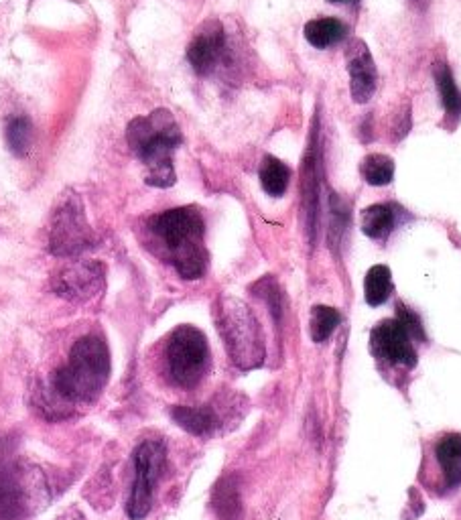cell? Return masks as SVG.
Returning <instances> with one entry per match:
<instances>
[{
  "label": "cell",
  "instance_id": "10",
  "mask_svg": "<svg viewBox=\"0 0 461 520\" xmlns=\"http://www.w3.org/2000/svg\"><path fill=\"white\" fill-rule=\"evenodd\" d=\"M51 287L63 299L76 303L90 301L104 289V265L94 263V260H82V263L63 267L55 273Z\"/></svg>",
  "mask_w": 461,
  "mask_h": 520
},
{
  "label": "cell",
  "instance_id": "23",
  "mask_svg": "<svg viewBox=\"0 0 461 520\" xmlns=\"http://www.w3.org/2000/svg\"><path fill=\"white\" fill-rule=\"evenodd\" d=\"M435 78H437V86H439V94H441V102L447 110L449 116H461V92L451 76V70L447 68V65H439L437 72H435Z\"/></svg>",
  "mask_w": 461,
  "mask_h": 520
},
{
  "label": "cell",
  "instance_id": "17",
  "mask_svg": "<svg viewBox=\"0 0 461 520\" xmlns=\"http://www.w3.org/2000/svg\"><path fill=\"white\" fill-rule=\"evenodd\" d=\"M346 37V27L338 19H313L305 25V39L317 47L325 49L340 43Z\"/></svg>",
  "mask_w": 461,
  "mask_h": 520
},
{
  "label": "cell",
  "instance_id": "16",
  "mask_svg": "<svg viewBox=\"0 0 461 520\" xmlns=\"http://www.w3.org/2000/svg\"><path fill=\"white\" fill-rule=\"evenodd\" d=\"M397 226V212L388 204H374L362 212V232L372 240H386Z\"/></svg>",
  "mask_w": 461,
  "mask_h": 520
},
{
  "label": "cell",
  "instance_id": "21",
  "mask_svg": "<svg viewBox=\"0 0 461 520\" xmlns=\"http://www.w3.org/2000/svg\"><path fill=\"white\" fill-rule=\"evenodd\" d=\"M360 173L370 185H388L394 177V163L390 157L374 153L362 161Z\"/></svg>",
  "mask_w": 461,
  "mask_h": 520
},
{
  "label": "cell",
  "instance_id": "5",
  "mask_svg": "<svg viewBox=\"0 0 461 520\" xmlns=\"http://www.w3.org/2000/svg\"><path fill=\"white\" fill-rule=\"evenodd\" d=\"M218 328L232 362L240 370H252L265 362V338L260 323L244 301L236 297L220 301Z\"/></svg>",
  "mask_w": 461,
  "mask_h": 520
},
{
  "label": "cell",
  "instance_id": "14",
  "mask_svg": "<svg viewBox=\"0 0 461 520\" xmlns=\"http://www.w3.org/2000/svg\"><path fill=\"white\" fill-rule=\"evenodd\" d=\"M437 462L445 476L447 488H455L461 484V435L447 433L435 445Z\"/></svg>",
  "mask_w": 461,
  "mask_h": 520
},
{
  "label": "cell",
  "instance_id": "6",
  "mask_svg": "<svg viewBox=\"0 0 461 520\" xmlns=\"http://www.w3.org/2000/svg\"><path fill=\"white\" fill-rule=\"evenodd\" d=\"M165 366L177 386H197L210 368L208 338L193 325H179L167 342Z\"/></svg>",
  "mask_w": 461,
  "mask_h": 520
},
{
  "label": "cell",
  "instance_id": "19",
  "mask_svg": "<svg viewBox=\"0 0 461 520\" xmlns=\"http://www.w3.org/2000/svg\"><path fill=\"white\" fill-rule=\"evenodd\" d=\"M392 293V275L386 265H376L368 271L364 279V297L368 305L378 307L388 301Z\"/></svg>",
  "mask_w": 461,
  "mask_h": 520
},
{
  "label": "cell",
  "instance_id": "7",
  "mask_svg": "<svg viewBox=\"0 0 461 520\" xmlns=\"http://www.w3.org/2000/svg\"><path fill=\"white\" fill-rule=\"evenodd\" d=\"M94 244L96 236L86 220L82 200L72 191L65 193L51 218L49 250L55 256H76Z\"/></svg>",
  "mask_w": 461,
  "mask_h": 520
},
{
  "label": "cell",
  "instance_id": "13",
  "mask_svg": "<svg viewBox=\"0 0 461 520\" xmlns=\"http://www.w3.org/2000/svg\"><path fill=\"white\" fill-rule=\"evenodd\" d=\"M317 133L313 130L309 149L305 153V165H303V206L307 214V226L313 230L315 218H317V206H319V149H317Z\"/></svg>",
  "mask_w": 461,
  "mask_h": 520
},
{
  "label": "cell",
  "instance_id": "24",
  "mask_svg": "<svg viewBox=\"0 0 461 520\" xmlns=\"http://www.w3.org/2000/svg\"><path fill=\"white\" fill-rule=\"evenodd\" d=\"M31 120L25 116H17L7 124V145L17 157H25L31 145Z\"/></svg>",
  "mask_w": 461,
  "mask_h": 520
},
{
  "label": "cell",
  "instance_id": "26",
  "mask_svg": "<svg viewBox=\"0 0 461 520\" xmlns=\"http://www.w3.org/2000/svg\"><path fill=\"white\" fill-rule=\"evenodd\" d=\"M59 520H86L80 512H70V514H65V516H61Z\"/></svg>",
  "mask_w": 461,
  "mask_h": 520
},
{
  "label": "cell",
  "instance_id": "1",
  "mask_svg": "<svg viewBox=\"0 0 461 520\" xmlns=\"http://www.w3.org/2000/svg\"><path fill=\"white\" fill-rule=\"evenodd\" d=\"M49 504L41 468L27 462L9 435H0V520H25Z\"/></svg>",
  "mask_w": 461,
  "mask_h": 520
},
{
  "label": "cell",
  "instance_id": "11",
  "mask_svg": "<svg viewBox=\"0 0 461 520\" xmlns=\"http://www.w3.org/2000/svg\"><path fill=\"white\" fill-rule=\"evenodd\" d=\"M226 51V39H224V29L220 23H208L200 33L195 35L187 49V59L191 63V68L200 74L208 76L216 70V65L224 57Z\"/></svg>",
  "mask_w": 461,
  "mask_h": 520
},
{
  "label": "cell",
  "instance_id": "4",
  "mask_svg": "<svg viewBox=\"0 0 461 520\" xmlns=\"http://www.w3.org/2000/svg\"><path fill=\"white\" fill-rule=\"evenodd\" d=\"M126 141L147 165L149 185L171 187L175 183L171 155L181 145V130L169 110H155L149 116L135 118L126 128Z\"/></svg>",
  "mask_w": 461,
  "mask_h": 520
},
{
  "label": "cell",
  "instance_id": "9",
  "mask_svg": "<svg viewBox=\"0 0 461 520\" xmlns=\"http://www.w3.org/2000/svg\"><path fill=\"white\" fill-rule=\"evenodd\" d=\"M411 334L405 330V325L394 317L380 321L370 334V350L378 360H384L394 366H417V352L413 346Z\"/></svg>",
  "mask_w": 461,
  "mask_h": 520
},
{
  "label": "cell",
  "instance_id": "2",
  "mask_svg": "<svg viewBox=\"0 0 461 520\" xmlns=\"http://www.w3.org/2000/svg\"><path fill=\"white\" fill-rule=\"evenodd\" d=\"M151 234L163 244L175 271L187 279H200L208 269V250L204 244L206 224L197 208H175L149 222Z\"/></svg>",
  "mask_w": 461,
  "mask_h": 520
},
{
  "label": "cell",
  "instance_id": "8",
  "mask_svg": "<svg viewBox=\"0 0 461 520\" xmlns=\"http://www.w3.org/2000/svg\"><path fill=\"white\" fill-rule=\"evenodd\" d=\"M135 482L126 504V514L133 520H143L153 506L157 480L165 466V447L159 441H145L133 453Z\"/></svg>",
  "mask_w": 461,
  "mask_h": 520
},
{
  "label": "cell",
  "instance_id": "20",
  "mask_svg": "<svg viewBox=\"0 0 461 520\" xmlns=\"http://www.w3.org/2000/svg\"><path fill=\"white\" fill-rule=\"evenodd\" d=\"M342 321L340 311L334 307H327V305H315L311 309V323H309V330H311V340L321 344L325 342L329 336L334 334V330L338 328Z\"/></svg>",
  "mask_w": 461,
  "mask_h": 520
},
{
  "label": "cell",
  "instance_id": "25",
  "mask_svg": "<svg viewBox=\"0 0 461 520\" xmlns=\"http://www.w3.org/2000/svg\"><path fill=\"white\" fill-rule=\"evenodd\" d=\"M397 319L405 325V330L411 334L413 340H417V342H425V340H427L419 315L413 313L405 303H399V305H397Z\"/></svg>",
  "mask_w": 461,
  "mask_h": 520
},
{
  "label": "cell",
  "instance_id": "3",
  "mask_svg": "<svg viewBox=\"0 0 461 520\" xmlns=\"http://www.w3.org/2000/svg\"><path fill=\"white\" fill-rule=\"evenodd\" d=\"M112 372L110 350L102 336L88 334L80 338L65 366L51 378V390L65 403H94L108 384Z\"/></svg>",
  "mask_w": 461,
  "mask_h": 520
},
{
  "label": "cell",
  "instance_id": "15",
  "mask_svg": "<svg viewBox=\"0 0 461 520\" xmlns=\"http://www.w3.org/2000/svg\"><path fill=\"white\" fill-rule=\"evenodd\" d=\"M171 417L191 435H208L218 427V417L210 407H175Z\"/></svg>",
  "mask_w": 461,
  "mask_h": 520
},
{
  "label": "cell",
  "instance_id": "18",
  "mask_svg": "<svg viewBox=\"0 0 461 520\" xmlns=\"http://www.w3.org/2000/svg\"><path fill=\"white\" fill-rule=\"evenodd\" d=\"M289 179H291V171L283 161L275 157H265V161L260 165L262 189H265L269 195H273V198H281L289 187Z\"/></svg>",
  "mask_w": 461,
  "mask_h": 520
},
{
  "label": "cell",
  "instance_id": "22",
  "mask_svg": "<svg viewBox=\"0 0 461 520\" xmlns=\"http://www.w3.org/2000/svg\"><path fill=\"white\" fill-rule=\"evenodd\" d=\"M214 506L224 520H238L242 506H240L238 488L232 480H222L218 484L216 494H214Z\"/></svg>",
  "mask_w": 461,
  "mask_h": 520
},
{
  "label": "cell",
  "instance_id": "12",
  "mask_svg": "<svg viewBox=\"0 0 461 520\" xmlns=\"http://www.w3.org/2000/svg\"><path fill=\"white\" fill-rule=\"evenodd\" d=\"M346 59H348L352 98L358 104H366L376 90V65L368 45L362 39H354L348 45Z\"/></svg>",
  "mask_w": 461,
  "mask_h": 520
},
{
  "label": "cell",
  "instance_id": "27",
  "mask_svg": "<svg viewBox=\"0 0 461 520\" xmlns=\"http://www.w3.org/2000/svg\"><path fill=\"white\" fill-rule=\"evenodd\" d=\"M329 3H336V5H350V3H358V0H329Z\"/></svg>",
  "mask_w": 461,
  "mask_h": 520
}]
</instances>
